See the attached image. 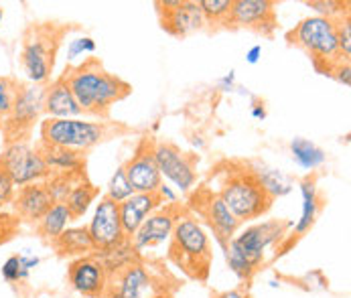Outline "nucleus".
Returning <instances> with one entry per match:
<instances>
[{"mask_svg": "<svg viewBox=\"0 0 351 298\" xmlns=\"http://www.w3.org/2000/svg\"><path fill=\"white\" fill-rule=\"evenodd\" d=\"M2 18H4V10L0 8V27H2Z\"/></svg>", "mask_w": 351, "mask_h": 298, "instance_id": "obj_45", "label": "nucleus"}, {"mask_svg": "<svg viewBox=\"0 0 351 298\" xmlns=\"http://www.w3.org/2000/svg\"><path fill=\"white\" fill-rule=\"evenodd\" d=\"M301 197H302V211L301 219L295 223L293 227V238H302L315 223L319 207H321V199L317 191V181L315 177H304L301 181Z\"/></svg>", "mask_w": 351, "mask_h": 298, "instance_id": "obj_23", "label": "nucleus"}, {"mask_svg": "<svg viewBox=\"0 0 351 298\" xmlns=\"http://www.w3.org/2000/svg\"><path fill=\"white\" fill-rule=\"evenodd\" d=\"M234 0H199V8L207 25H223L228 27L230 10Z\"/></svg>", "mask_w": 351, "mask_h": 298, "instance_id": "obj_29", "label": "nucleus"}, {"mask_svg": "<svg viewBox=\"0 0 351 298\" xmlns=\"http://www.w3.org/2000/svg\"><path fill=\"white\" fill-rule=\"evenodd\" d=\"M63 77L82 112L90 116L108 118L110 108L116 101L128 98L132 92L124 79L108 73L98 59H88L82 65L67 67Z\"/></svg>", "mask_w": 351, "mask_h": 298, "instance_id": "obj_1", "label": "nucleus"}, {"mask_svg": "<svg viewBox=\"0 0 351 298\" xmlns=\"http://www.w3.org/2000/svg\"><path fill=\"white\" fill-rule=\"evenodd\" d=\"M331 77L337 79L341 86L350 88L351 86V67L350 61H339L333 69H331Z\"/></svg>", "mask_w": 351, "mask_h": 298, "instance_id": "obj_38", "label": "nucleus"}, {"mask_svg": "<svg viewBox=\"0 0 351 298\" xmlns=\"http://www.w3.org/2000/svg\"><path fill=\"white\" fill-rule=\"evenodd\" d=\"M179 213L181 211L177 205H167L165 209H156L134 232V236L130 238V244L141 253L143 249H151L154 246L169 242L173 236V227H175Z\"/></svg>", "mask_w": 351, "mask_h": 298, "instance_id": "obj_17", "label": "nucleus"}, {"mask_svg": "<svg viewBox=\"0 0 351 298\" xmlns=\"http://www.w3.org/2000/svg\"><path fill=\"white\" fill-rule=\"evenodd\" d=\"M51 175H86V154L77 150L37 145Z\"/></svg>", "mask_w": 351, "mask_h": 298, "instance_id": "obj_22", "label": "nucleus"}, {"mask_svg": "<svg viewBox=\"0 0 351 298\" xmlns=\"http://www.w3.org/2000/svg\"><path fill=\"white\" fill-rule=\"evenodd\" d=\"M82 298H86V297H82Z\"/></svg>", "mask_w": 351, "mask_h": 298, "instance_id": "obj_46", "label": "nucleus"}, {"mask_svg": "<svg viewBox=\"0 0 351 298\" xmlns=\"http://www.w3.org/2000/svg\"><path fill=\"white\" fill-rule=\"evenodd\" d=\"M45 114V86H33L19 82V92L8 118L4 120L0 132L6 145L27 142L35 124Z\"/></svg>", "mask_w": 351, "mask_h": 298, "instance_id": "obj_8", "label": "nucleus"}, {"mask_svg": "<svg viewBox=\"0 0 351 298\" xmlns=\"http://www.w3.org/2000/svg\"><path fill=\"white\" fill-rule=\"evenodd\" d=\"M276 2L272 0H234L228 27L248 29L260 35H272L276 29Z\"/></svg>", "mask_w": 351, "mask_h": 298, "instance_id": "obj_14", "label": "nucleus"}, {"mask_svg": "<svg viewBox=\"0 0 351 298\" xmlns=\"http://www.w3.org/2000/svg\"><path fill=\"white\" fill-rule=\"evenodd\" d=\"M53 203L55 201L51 197L45 181L21 187L12 199V207H14L16 217L23 221H29V223H39L41 217L53 207Z\"/></svg>", "mask_w": 351, "mask_h": 298, "instance_id": "obj_18", "label": "nucleus"}, {"mask_svg": "<svg viewBox=\"0 0 351 298\" xmlns=\"http://www.w3.org/2000/svg\"><path fill=\"white\" fill-rule=\"evenodd\" d=\"M59 256H86L94 251V244L90 238L88 227H67L53 244H51Z\"/></svg>", "mask_w": 351, "mask_h": 298, "instance_id": "obj_24", "label": "nucleus"}, {"mask_svg": "<svg viewBox=\"0 0 351 298\" xmlns=\"http://www.w3.org/2000/svg\"><path fill=\"white\" fill-rule=\"evenodd\" d=\"M0 169L12 179L14 187L19 189L25 185L43 183L51 177L39 149L37 147L33 149L29 142L6 145L0 154Z\"/></svg>", "mask_w": 351, "mask_h": 298, "instance_id": "obj_9", "label": "nucleus"}, {"mask_svg": "<svg viewBox=\"0 0 351 298\" xmlns=\"http://www.w3.org/2000/svg\"><path fill=\"white\" fill-rule=\"evenodd\" d=\"M14 193H16V187H14L12 179L0 169V209L6 207L8 203H12Z\"/></svg>", "mask_w": 351, "mask_h": 298, "instance_id": "obj_37", "label": "nucleus"}, {"mask_svg": "<svg viewBox=\"0 0 351 298\" xmlns=\"http://www.w3.org/2000/svg\"><path fill=\"white\" fill-rule=\"evenodd\" d=\"M335 29H337V47L341 59L350 61L351 57V21L350 16H343L339 21H335Z\"/></svg>", "mask_w": 351, "mask_h": 298, "instance_id": "obj_33", "label": "nucleus"}, {"mask_svg": "<svg viewBox=\"0 0 351 298\" xmlns=\"http://www.w3.org/2000/svg\"><path fill=\"white\" fill-rule=\"evenodd\" d=\"M260 57H262V47H260V45H256V47H252V49L246 53V63L256 65V63L260 61Z\"/></svg>", "mask_w": 351, "mask_h": 298, "instance_id": "obj_43", "label": "nucleus"}, {"mask_svg": "<svg viewBox=\"0 0 351 298\" xmlns=\"http://www.w3.org/2000/svg\"><path fill=\"white\" fill-rule=\"evenodd\" d=\"M171 240V258L175 264L183 268L191 278L205 280L211 264V246L195 215L181 211L175 221Z\"/></svg>", "mask_w": 351, "mask_h": 298, "instance_id": "obj_5", "label": "nucleus"}, {"mask_svg": "<svg viewBox=\"0 0 351 298\" xmlns=\"http://www.w3.org/2000/svg\"><path fill=\"white\" fill-rule=\"evenodd\" d=\"M152 149L154 142L149 138H143L134 149L130 160L124 164L126 179L132 185L134 193H156V189L162 185V177L158 173Z\"/></svg>", "mask_w": 351, "mask_h": 298, "instance_id": "obj_15", "label": "nucleus"}, {"mask_svg": "<svg viewBox=\"0 0 351 298\" xmlns=\"http://www.w3.org/2000/svg\"><path fill=\"white\" fill-rule=\"evenodd\" d=\"M61 35H63V29H57L53 25H33L25 33L21 65H23L27 79L33 86L49 84Z\"/></svg>", "mask_w": 351, "mask_h": 298, "instance_id": "obj_6", "label": "nucleus"}, {"mask_svg": "<svg viewBox=\"0 0 351 298\" xmlns=\"http://www.w3.org/2000/svg\"><path fill=\"white\" fill-rule=\"evenodd\" d=\"M132 195H134V189H132V185H130L128 179H126L124 166L116 169V173L112 175V179H110V183H108V193H106V197L112 199L114 203L120 205L122 201L130 199Z\"/></svg>", "mask_w": 351, "mask_h": 298, "instance_id": "obj_31", "label": "nucleus"}, {"mask_svg": "<svg viewBox=\"0 0 351 298\" xmlns=\"http://www.w3.org/2000/svg\"><path fill=\"white\" fill-rule=\"evenodd\" d=\"M71 219L73 217H71L69 209L65 207V203H53V207L41 217V221L37 223V232H39V236L45 242L53 244L67 229Z\"/></svg>", "mask_w": 351, "mask_h": 298, "instance_id": "obj_25", "label": "nucleus"}, {"mask_svg": "<svg viewBox=\"0 0 351 298\" xmlns=\"http://www.w3.org/2000/svg\"><path fill=\"white\" fill-rule=\"evenodd\" d=\"M213 298H250V295L242 288H234V290H226V293H219Z\"/></svg>", "mask_w": 351, "mask_h": 298, "instance_id": "obj_41", "label": "nucleus"}, {"mask_svg": "<svg viewBox=\"0 0 351 298\" xmlns=\"http://www.w3.org/2000/svg\"><path fill=\"white\" fill-rule=\"evenodd\" d=\"M45 114L49 118H77L84 114L63 75L45 86Z\"/></svg>", "mask_w": 351, "mask_h": 298, "instance_id": "obj_21", "label": "nucleus"}, {"mask_svg": "<svg viewBox=\"0 0 351 298\" xmlns=\"http://www.w3.org/2000/svg\"><path fill=\"white\" fill-rule=\"evenodd\" d=\"M108 134L110 126L106 122H88L77 118H47L41 122L39 145L86 152L104 142Z\"/></svg>", "mask_w": 351, "mask_h": 298, "instance_id": "obj_7", "label": "nucleus"}, {"mask_svg": "<svg viewBox=\"0 0 351 298\" xmlns=\"http://www.w3.org/2000/svg\"><path fill=\"white\" fill-rule=\"evenodd\" d=\"M156 6L160 12L162 29L175 37H187L207 27L199 2L195 0H165L156 2Z\"/></svg>", "mask_w": 351, "mask_h": 298, "instance_id": "obj_12", "label": "nucleus"}, {"mask_svg": "<svg viewBox=\"0 0 351 298\" xmlns=\"http://www.w3.org/2000/svg\"><path fill=\"white\" fill-rule=\"evenodd\" d=\"M287 41L302 49L315 63V69L323 75H331V69L346 61L337 47V29L335 21L323 16H306L287 33Z\"/></svg>", "mask_w": 351, "mask_h": 298, "instance_id": "obj_4", "label": "nucleus"}, {"mask_svg": "<svg viewBox=\"0 0 351 298\" xmlns=\"http://www.w3.org/2000/svg\"><path fill=\"white\" fill-rule=\"evenodd\" d=\"M67 276L71 288L86 298H101L110 286V274L94 256H84L71 262Z\"/></svg>", "mask_w": 351, "mask_h": 298, "instance_id": "obj_16", "label": "nucleus"}, {"mask_svg": "<svg viewBox=\"0 0 351 298\" xmlns=\"http://www.w3.org/2000/svg\"><path fill=\"white\" fill-rule=\"evenodd\" d=\"M120 298H154V282L149 270L134 262L110 276V286Z\"/></svg>", "mask_w": 351, "mask_h": 298, "instance_id": "obj_19", "label": "nucleus"}, {"mask_svg": "<svg viewBox=\"0 0 351 298\" xmlns=\"http://www.w3.org/2000/svg\"><path fill=\"white\" fill-rule=\"evenodd\" d=\"M16 92H19V82L12 79V77H2L0 75V128H2L4 120L8 118V114L12 110Z\"/></svg>", "mask_w": 351, "mask_h": 298, "instance_id": "obj_32", "label": "nucleus"}, {"mask_svg": "<svg viewBox=\"0 0 351 298\" xmlns=\"http://www.w3.org/2000/svg\"><path fill=\"white\" fill-rule=\"evenodd\" d=\"M289 225L291 223H287V221L272 219V221L250 225V227L242 229L240 234H236L223 248L230 270L238 278L250 280L256 274V270L260 268V264L264 262L268 248H272L280 240H285Z\"/></svg>", "mask_w": 351, "mask_h": 298, "instance_id": "obj_2", "label": "nucleus"}, {"mask_svg": "<svg viewBox=\"0 0 351 298\" xmlns=\"http://www.w3.org/2000/svg\"><path fill=\"white\" fill-rule=\"evenodd\" d=\"M226 166L217 193L219 199L240 223L262 217L274 201L262 189L250 166H236L230 162Z\"/></svg>", "mask_w": 351, "mask_h": 298, "instance_id": "obj_3", "label": "nucleus"}, {"mask_svg": "<svg viewBox=\"0 0 351 298\" xmlns=\"http://www.w3.org/2000/svg\"><path fill=\"white\" fill-rule=\"evenodd\" d=\"M154 160L160 177L171 181L183 193L191 191L197 183V166L195 156L179 150L171 142H154Z\"/></svg>", "mask_w": 351, "mask_h": 298, "instance_id": "obj_10", "label": "nucleus"}, {"mask_svg": "<svg viewBox=\"0 0 351 298\" xmlns=\"http://www.w3.org/2000/svg\"><path fill=\"white\" fill-rule=\"evenodd\" d=\"M291 154H293V160L304 171H315L327 160L325 152L306 138H293Z\"/></svg>", "mask_w": 351, "mask_h": 298, "instance_id": "obj_28", "label": "nucleus"}, {"mask_svg": "<svg viewBox=\"0 0 351 298\" xmlns=\"http://www.w3.org/2000/svg\"><path fill=\"white\" fill-rule=\"evenodd\" d=\"M191 207L199 213L201 217L209 223V227L215 232V238L221 244V248H226V244L238 234L240 221L232 215V211L226 207V203L219 199L217 193H213L211 189H207V187L199 189L191 197Z\"/></svg>", "mask_w": 351, "mask_h": 298, "instance_id": "obj_11", "label": "nucleus"}, {"mask_svg": "<svg viewBox=\"0 0 351 298\" xmlns=\"http://www.w3.org/2000/svg\"><path fill=\"white\" fill-rule=\"evenodd\" d=\"M101 298H120V297H118V293H116V290L108 288V290H106V295H104Z\"/></svg>", "mask_w": 351, "mask_h": 298, "instance_id": "obj_44", "label": "nucleus"}, {"mask_svg": "<svg viewBox=\"0 0 351 298\" xmlns=\"http://www.w3.org/2000/svg\"><path fill=\"white\" fill-rule=\"evenodd\" d=\"M254 177L258 179V183L262 185V189L268 193V197L278 199L289 195L293 191V183L287 175H282L280 171L276 169H270V166H264V164H256V166H250Z\"/></svg>", "mask_w": 351, "mask_h": 298, "instance_id": "obj_26", "label": "nucleus"}, {"mask_svg": "<svg viewBox=\"0 0 351 298\" xmlns=\"http://www.w3.org/2000/svg\"><path fill=\"white\" fill-rule=\"evenodd\" d=\"M96 51V41L92 37H77L73 41H69V47H67V59L73 61L82 55H92Z\"/></svg>", "mask_w": 351, "mask_h": 298, "instance_id": "obj_35", "label": "nucleus"}, {"mask_svg": "<svg viewBox=\"0 0 351 298\" xmlns=\"http://www.w3.org/2000/svg\"><path fill=\"white\" fill-rule=\"evenodd\" d=\"M19 260H21V266H23L27 272H31L33 268H37V266L41 264V258H39V256H33V253H21Z\"/></svg>", "mask_w": 351, "mask_h": 298, "instance_id": "obj_39", "label": "nucleus"}, {"mask_svg": "<svg viewBox=\"0 0 351 298\" xmlns=\"http://www.w3.org/2000/svg\"><path fill=\"white\" fill-rule=\"evenodd\" d=\"M88 232H90V238H92L96 251H106V249L122 244L124 240H128L122 229L118 203L101 195L100 203L94 211V217L88 225Z\"/></svg>", "mask_w": 351, "mask_h": 298, "instance_id": "obj_13", "label": "nucleus"}, {"mask_svg": "<svg viewBox=\"0 0 351 298\" xmlns=\"http://www.w3.org/2000/svg\"><path fill=\"white\" fill-rule=\"evenodd\" d=\"M160 205L162 203L156 193H134L130 199L122 201L118 205V209H120V221H122L124 236L130 240L134 236V232L143 225V221L151 213H154Z\"/></svg>", "mask_w": 351, "mask_h": 298, "instance_id": "obj_20", "label": "nucleus"}, {"mask_svg": "<svg viewBox=\"0 0 351 298\" xmlns=\"http://www.w3.org/2000/svg\"><path fill=\"white\" fill-rule=\"evenodd\" d=\"M308 8L317 10V16L329 18V21H339L343 16H350V2L341 0H306L304 2Z\"/></svg>", "mask_w": 351, "mask_h": 298, "instance_id": "obj_30", "label": "nucleus"}, {"mask_svg": "<svg viewBox=\"0 0 351 298\" xmlns=\"http://www.w3.org/2000/svg\"><path fill=\"white\" fill-rule=\"evenodd\" d=\"M19 217L0 211V246H4L19 232Z\"/></svg>", "mask_w": 351, "mask_h": 298, "instance_id": "obj_36", "label": "nucleus"}, {"mask_svg": "<svg viewBox=\"0 0 351 298\" xmlns=\"http://www.w3.org/2000/svg\"><path fill=\"white\" fill-rule=\"evenodd\" d=\"M217 88H219L221 92H232V90L236 88V71L232 69L228 75H223V77L217 82Z\"/></svg>", "mask_w": 351, "mask_h": 298, "instance_id": "obj_40", "label": "nucleus"}, {"mask_svg": "<svg viewBox=\"0 0 351 298\" xmlns=\"http://www.w3.org/2000/svg\"><path fill=\"white\" fill-rule=\"evenodd\" d=\"M98 195H100V189L94 187L92 183H88V179H86V181H82L80 185H75L71 189V193L65 197L63 203L69 209L71 217L73 219H80V217L86 215V211L90 209V205L94 203V199L98 197Z\"/></svg>", "mask_w": 351, "mask_h": 298, "instance_id": "obj_27", "label": "nucleus"}, {"mask_svg": "<svg viewBox=\"0 0 351 298\" xmlns=\"http://www.w3.org/2000/svg\"><path fill=\"white\" fill-rule=\"evenodd\" d=\"M29 274H31V272H27V270L21 266L19 256H10V258L2 264V278H4L6 282H10V284L29 280Z\"/></svg>", "mask_w": 351, "mask_h": 298, "instance_id": "obj_34", "label": "nucleus"}, {"mask_svg": "<svg viewBox=\"0 0 351 298\" xmlns=\"http://www.w3.org/2000/svg\"><path fill=\"white\" fill-rule=\"evenodd\" d=\"M252 118H256V120H264L268 114H266V108H264V103L262 101H254L252 103Z\"/></svg>", "mask_w": 351, "mask_h": 298, "instance_id": "obj_42", "label": "nucleus"}]
</instances>
